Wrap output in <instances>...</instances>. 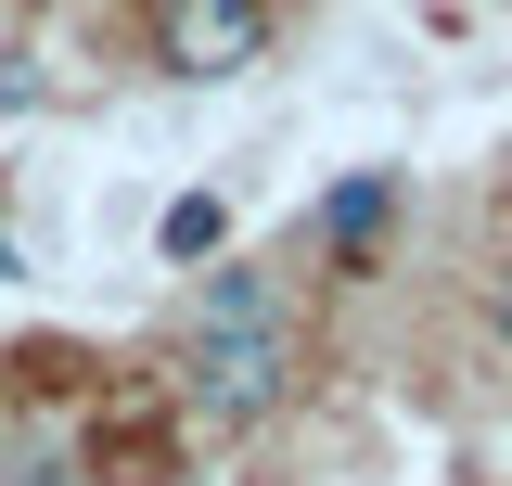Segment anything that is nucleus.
Returning <instances> with one entry per match:
<instances>
[{
    "instance_id": "f257e3e1",
    "label": "nucleus",
    "mask_w": 512,
    "mask_h": 486,
    "mask_svg": "<svg viewBox=\"0 0 512 486\" xmlns=\"http://www.w3.org/2000/svg\"><path fill=\"white\" fill-rule=\"evenodd\" d=\"M282 384H295V346L282 333H192V410H205V435L269 423Z\"/></svg>"
},
{
    "instance_id": "f03ea898",
    "label": "nucleus",
    "mask_w": 512,
    "mask_h": 486,
    "mask_svg": "<svg viewBox=\"0 0 512 486\" xmlns=\"http://www.w3.org/2000/svg\"><path fill=\"white\" fill-rule=\"evenodd\" d=\"M256 52H269L256 0H154V64L167 77H244Z\"/></svg>"
},
{
    "instance_id": "7ed1b4c3",
    "label": "nucleus",
    "mask_w": 512,
    "mask_h": 486,
    "mask_svg": "<svg viewBox=\"0 0 512 486\" xmlns=\"http://www.w3.org/2000/svg\"><path fill=\"white\" fill-rule=\"evenodd\" d=\"M192 333H282V295H269L256 269H218V282H205V320H192Z\"/></svg>"
},
{
    "instance_id": "20e7f679",
    "label": "nucleus",
    "mask_w": 512,
    "mask_h": 486,
    "mask_svg": "<svg viewBox=\"0 0 512 486\" xmlns=\"http://www.w3.org/2000/svg\"><path fill=\"white\" fill-rule=\"evenodd\" d=\"M218 231H231L218 192H180V205H167V256H218Z\"/></svg>"
},
{
    "instance_id": "39448f33",
    "label": "nucleus",
    "mask_w": 512,
    "mask_h": 486,
    "mask_svg": "<svg viewBox=\"0 0 512 486\" xmlns=\"http://www.w3.org/2000/svg\"><path fill=\"white\" fill-rule=\"evenodd\" d=\"M384 231V180H346L333 192V243H346V256H359V243Z\"/></svg>"
},
{
    "instance_id": "423d86ee",
    "label": "nucleus",
    "mask_w": 512,
    "mask_h": 486,
    "mask_svg": "<svg viewBox=\"0 0 512 486\" xmlns=\"http://www.w3.org/2000/svg\"><path fill=\"white\" fill-rule=\"evenodd\" d=\"M487 320H500V346H512V269H500V295H487Z\"/></svg>"
},
{
    "instance_id": "0eeeda50",
    "label": "nucleus",
    "mask_w": 512,
    "mask_h": 486,
    "mask_svg": "<svg viewBox=\"0 0 512 486\" xmlns=\"http://www.w3.org/2000/svg\"><path fill=\"white\" fill-rule=\"evenodd\" d=\"M13 486H64V461H26V474H13Z\"/></svg>"
}]
</instances>
